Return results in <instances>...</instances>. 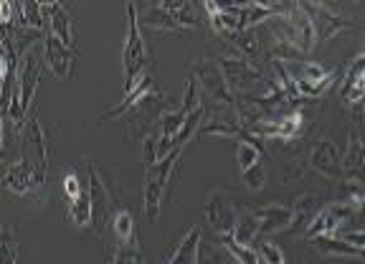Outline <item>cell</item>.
Returning a JSON list of instances; mask_svg holds the SVG:
<instances>
[{
  "label": "cell",
  "instance_id": "obj_1",
  "mask_svg": "<svg viewBox=\"0 0 365 264\" xmlns=\"http://www.w3.org/2000/svg\"><path fill=\"white\" fill-rule=\"evenodd\" d=\"M122 69H125V94L132 92L137 81L148 74V46L140 36V13L137 6H127V39L122 49Z\"/></svg>",
  "mask_w": 365,
  "mask_h": 264
},
{
  "label": "cell",
  "instance_id": "obj_2",
  "mask_svg": "<svg viewBox=\"0 0 365 264\" xmlns=\"http://www.w3.org/2000/svg\"><path fill=\"white\" fill-rule=\"evenodd\" d=\"M182 148H173L165 158H160L155 166H150L145 171V186H143V213L148 221H155L160 213V206H163V193H165L168 178H170L173 166L180 158Z\"/></svg>",
  "mask_w": 365,
  "mask_h": 264
},
{
  "label": "cell",
  "instance_id": "obj_3",
  "mask_svg": "<svg viewBox=\"0 0 365 264\" xmlns=\"http://www.w3.org/2000/svg\"><path fill=\"white\" fill-rule=\"evenodd\" d=\"M84 163H86V186H89V198H91V226L97 231H102L112 224L114 213H117L114 196L107 186V178L94 166V161L84 158Z\"/></svg>",
  "mask_w": 365,
  "mask_h": 264
},
{
  "label": "cell",
  "instance_id": "obj_4",
  "mask_svg": "<svg viewBox=\"0 0 365 264\" xmlns=\"http://www.w3.org/2000/svg\"><path fill=\"white\" fill-rule=\"evenodd\" d=\"M43 44H34L23 51L21 61H18L16 71V84H13V92L18 94L23 109L29 112L31 104H34L36 89H38V81L43 76Z\"/></svg>",
  "mask_w": 365,
  "mask_h": 264
},
{
  "label": "cell",
  "instance_id": "obj_5",
  "mask_svg": "<svg viewBox=\"0 0 365 264\" xmlns=\"http://www.w3.org/2000/svg\"><path fill=\"white\" fill-rule=\"evenodd\" d=\"M287 71H289V76L294 79V86H297V94L299 97H307V99H314L319 97L322 92H327L332 84L337 81V71L335 69H322L319 64H297V61H289L287 64Z\"/></svg>",
  "mask_w": 365,
  "mask_h": 264
},
{
  "label": "cell",
  "instance_id": "obj_6",
  "mask_svg": "<svg viewBox=\"0 0 365 264\" xmlns=\"http://www.w3.org/2000/svg\"><path fill=\"white\" fill-rule=\"evenodd\" d=\"M193 76L200 84V89H205V94L218 104H236V94L231 92V84L226 79L221 61L218 59H198L193 66Z\"/></svg>",
  "mask_w": 365,
  "mask_h": 264
},
{
  "label": "cell",
  "instance_id": "obj_7",
  "mask_svg": "<svg viewBox=\"0 0 365 264\" xmlns=\"http://www.w3.org/2000/svg\"><path fill=\"white\" fill-rule=\"evenodd\" d=\"M46 178L48 176H43L29 158L23 156H18V161L6 163V171H3V181H6L8 191L18 196H29V198L43 191Z\"/></svg>",
  "mask_w": 365,
  "mask_h": 264
},
{
  "label": "cell",
  "instance_id": "obj_8",
  "mask_svg": "<svg viewBox=\"0 0 365 264\" xmlns=\"http://www.w3.org/2000/svg\"><path fill=\"white\" fill-rule=\"evenodd\" d=\"M21 156L29 158L43 176H48V158H51V145L46 140V130L38 117L31 115L21 132Z\"/></svg>",
  "mask_w": 365,
  "mask_h": 264
},
{
  "label": "cell",
  "instance_id": "obj_9",
  "mask_svg": "<svg viewBox=\"0 0 365 264\" xmlns=\"http://www.w3.org/2000/svg\"><path fill=\"white\" fill-rule=\"evenodd\" d=\"M205 221H208V226H211L218 236L234 231L236 221H239V213H236L234 201L228 198L226 191L216 188L208 196V203H205Z\"/></svg>",
  "mask_w": 365,
  "mask_h": 264
},
{
  "label": "cell",
  "instance_id": "obj_10",
  "mask_svg": "<svg viewBox=\"0 0 365 264\" xmlns=\"http://www.w3.org/2000/svg\"><path fill=\"white\" fill-rule=\"evenodd\" d=\"M203 8H205V13H208L211 29L216 31L223 41L234 44L241 36V6H218L213 0H205Z\"/></svg>",
  "mask_w": 365,
  "mask_h": 264
},
{
  "label": "cell",
  "instance_id": "obj_11",
  "mask_svg": "<svg viewBox=\"0 0 365 264\" xmlns=\"http://www.w3.org/2000/svg\"><path fill=\"white\" fill-rule=\"evenodd\" d=\"M309 168L317 171L319 176H325L330 181H345V171H342V156L330 140H319L309 150Z\"/></svg>",
  "mask_w": 365,
  "mask_h": 264
},
{
  "label": "cell",
  "instance_id": "obj_12",
  "mask_svg": "<svg viewBox=\"0 0 365 264\" xmlns=\"http://www.w3.org/2000/svg\"><path fill=\"white\" fill-rule=\"evenodd\" d=\"M353 213H355L353 208H350L348 203H342V201H335V203H330V206H322V211L314 216V221L309 224V229L304 231V239L335 234V231L340 229L345 221H350V218H353Z\"/></svg>",
  "mask_w": 365,
  "mask_h": 264
},
{
  "label": "cell",
  "instance_id": "obj_13",
  "mask_svg": "<svg viewBox=\"0 0 365 264\" xmlns=\"http://www.w3.org/2000/svg\"><path fill=\"white\" fill-rule=\"evenodd\" d=\"M226 71V79L231 84V92L239 94L244 92L249 84H257V81L264 79V71L257 66L254 59H246V56H239V59H218Z\"/></svg>",
  "mask_w": 365,
  "mask_h": 264
},
{
  "label": "cell",
  "instance_id": "obj_14",
  "mask_svg": "<svg viewBox=\"0 0 365 264\" xmlns=\"http://www.w3.org/2000/svg\"><path fill=\"white\" fill-rule=\"evenodd\" d=\"M43 59L53 76H58V79H71L74 76V51L48 34L43 39Z\"/></svg>",
  "mask_w": 365,
  "mask_h": 264
},
{
  "label": "cell",
  "instance_id": "obj_15",
  "mask_svg": "<svg viewBox=\"0 0 365 264\" xmlns=\"http://www.w3.org/2000/svg\"><path fill=\"white\" fill-rule=\"evenodd\" d=\"M43 13L48 18V36L58 39L66 49L76 51V34H74V24H71V16L63 6L58 3H43Z\"/></svg>",
  "mask_w": 365,
  "mask_h": 264
},
{
  "label": "cell",
  "instance_id": "obj_16",
  "mask_svg": "<svg viewBox=\"0 0 365 264\" xmlns=\"http://www.w3.org/2000/svg\"><path fill=\"white\" fill-rule=\"evenodd\" d=\"M304 8H307L309 16H312L314 31H317V44H322V41H330V39H335V36H340V34H345V31H348L345 18H340L335 11H330V8L317 6V3H307Z\"/></svg>",
  "mask_w": 365,
  "mask_h": 264
},
{
  "label": "cell",
  "instance_id": "obj_17",
  "mask_svg": "<svg viewBox=\"0 0 365 264\" xmlns=\"http://www.w3.org/2000/svg\"><path fill=\"white\" fill-rule=\"evenodd\" d=\"M155 89H158V86H155V81H153V74L148 71L143 79L137 81L135 89L125 94V99H122L120 104H114V107H109L107 112H102V120H114V117H122L125 112H130V109L148 104V99L155 94Z\"/></svg>",
  "mask_w": 365,
  "mask_h": 264
},
{
  "label": "cell",
  "instance_id": "obj_18",
  "mask_svg": "<svg viewBox=\"0 0 365 264\" xmlns=\"http://www.w3.org/2000/svg\"><path fill=\"white\" fill-rule=\"evenodd\" d=\"M342 171H345L348 183L365 186V143L360 140L358 132H350L348 150L342 156Z\"/></svg>",
  "mask_w": 365,
  "mask_h": 264
},
{
  "label": "cell",
  "instance_id": "obj_19",
  "mask_svg": "<svg viewBox=\"0 0 365 264\" xmlns=\"http://www.w3.org/2000/svg\"><path fill=\"white\" fill-rule=\"evenodd\" d=\"M259 221V234L262 236H274L279 231H289L292 226V208L279 206V203H269L264 208L251 211Z\"/></svg>",
  "mask_w": 365,
  "mask_h": 264
},
{
  "label": "cell",
  "instance_id": "obj_20",
  "mask_svg": "<svg viewBox=\"0 0 365 264\" xmlns=\"http://www.w3.org/2000/svg\"><path fill=\"white\" fill-rule=\"evenodd\" d=\"M200 247H203V231H200V226H190L188 234L178 241L173 254L165 259V264H195Z\"/></svg>",
  "mask_w": 365,
  "mask_h": 264
},
{
  "label": "cell",
  "instance_id": "obj_21",
  "mask_svg": "<svg viewBox=\"0 0 365 264\" xmlns=\"http://www.w3.org/2000/svg\"><path fill=\"white\" fill-rule=\"evenodd\" d=\"M322 211V206H319V198L312 193L307 196H299L294 201V206H292V226L289 231L292 234H302L309 229V224L314 221V216Z\"/></svg>",
  "mask_w": 365,
  "mask_h": 264
},
{
  "label": "cell",
  "instance_id": "obj_22",
  "mask_svg": "<svg viewBox=\"0 0 365 264\" xmlns=\"http://www.w3.org/2000/svg\"><path fill=\"white\" fill-rule=\"evenodd\" d=\"M312 241V247L317 249L322 257H342V259H365V249L360 247H353V244H348L345 239H340V236L330 234V236H314Z\"/></svg>",
  "mask_w": 365,
  "mask_h": 264
},
{
  "label": "cell",
  "instance_id": "obj_23",
  "mask_svg": "<svg viewBox=\"0 0 365 264\" xmlns=\"http://www.w3.org/2000/svg\"><path fill=\"white\" fill-rule=\"evenodd\" d=\"M109 229H112L117 247L140 249V244H137V231H135V218H132V213L127 211V208H117Z\"/></svg>",
  "mask_w": 365,
  "mask_h": 264
},
{
  "label": "cell",
  "instance_id": "obj_24",
  "mask_svg": "<svg viewBox=\"0 0 365 264\" xmlns=\"http://www.w3.org/2000/svg\"><path fill=\"white\" fill-rule=\"evenodd\" d=\"M145 26H150V29H158V31H165V34H180V24H178L175 18L170 16V13L165 11V8L160 6V3H155L153 8H148V11L143 13V18H140Z\"/></svg>",
  "mask_w": 365,
  "mask_h": 264
},
{
  "label": "cell",
  "instance_id": "obj_25",
  "mask_svg": "<svg viewBox=\"0 0 365 264\" xmlns=\"http://www.w3.org/2000/svg\"><path fill=\"white\" fill-rule=\"evenodd\" d=\"M231 236H234L236 241H239L241 247H254L257 244V239L262 234H259V221L257 216L251 211L246 213H239V221H236L234 231H231Z\"/></svg>",
  "mask_w": 365,
  "mask_h": 264
},
{
  "label": "cell",
  "instance_id": "obj_26",
  "mask_svg": "<svg viewBox=\"0 0 365 264\" xmlns=\"http://www.w3.org/2000/svg\"><path fill=\"white\" fill-rule=\"evenodd\" d=\"M160 6L165 8L173 18H175L180 29H198V16H195V8L193 3H182V0H168V3H160Z\"/></svg>",
  "mask_w": 365,
  "mask_h": 264
},
{
  "label": "cell",
  "instance_id": "obj_27",
  "mask_svg": "<svg viewBox=\"0 0 365 264\" xmlns=\"http://www.w3.org/2000/svg\"><path fill=\"white\" fill-rule=\"evenodd\" d=\"M66 218L71 221V224L76 226H91V198H89V186H86V191L79 196V198H74V201H68V211H66Z\"/></svg>",
  "mask_w": 365,
  "mask_h": 264
},
{
  "label": "cell",
  "instance_id": "obj_28",
  "mask_svg": "<svg viewBox=\"0 0 365 264\" xmlns=\"http://www.w3.org/2000/svg\"><path fill=\"white\" fill-rule=\"evenodd\" d=\"M221 244L226 247V252L231 254V257H234L239 264H262V262H259L257 249H254V247H241L239 241H236L231 234H223L221 236Z\"/></svg>",
  "mask_w": 365,
  "mask_h": 264
},
{
  "label": "cell",
  "instance_id": "obj_29",
  "mask_svg": "<svg viewBox=\"0 0 365 264\" xmlns=\"http://www.w3.org/2000/svg\"><path fill=\"white\" fill-rule=\"evenodd\" d=\"M254 249H257L259 262L262 264H287V257L279 249V244H274L269 236H259L257 244H254Z\"/></svg>",
  "mask_w": 365,
  "mask_h": 264
},
{
  "label": "cell",
  "instance_id": "obj_30",
  "mask_svg": "<svg viewBox=\"0 0 365 264\" xmlns=\"http://www.w3.org/2000/svg\"><path fill=\"white\" fill-rule=\"evenodd\" d=\"M200 132H205V135H221V138H239V140L244 135L239 122H226V120L205 122V125H200Z\"/></svg>",
  "mask_w": 365,
  "mask_h": 264
},
{
  "label": "cell",
  "instance_id": "obj_31",
  "mask_svg": "<svg viewBox=\"0 0 365 264\" xmlns=\"http://www.w3.org/2000/svg\"><path fill=\"white\" fill-rule=\"evenodd\" d=\"M18 259V241L13 234V226H3V234H0V262L3 264H16Z\"/></svg>",
  "mask_w": 365,
  "mask_h": 264
},
{
  "label": "cell",
  "instance_id": "obj_32",
  "mask_svg": "<svg viewBox=\"0 0 365 264\" xmlns=\"http://www.w3.org/2000/svg\"><path fill=\"white\" fill-rule=\"evenodd\" d=\"M203 104H200V84L195 81V76H190L188 81H185V94H182V112L185 115H193L195 109H200Z\"/></svg>",
  "mask_w": 365,
  "mask_h": 264
},
{
  "label": "cell",
  "instance_id": "obj_33",
  "mask_svg": "<svg viewBox=\"0 0 365 264\" xmlns=\"http://www.w3.org/2000/svg\"><path fill=\"white\" fill-rule=\"evenodd\" d=\"M363 74H365V51H363V54H358V56H355L353 61H350L348 74H345V79H342V92H340L342 97H345V94H348L350 89H353L355 81H358Z\"/></svg>",
  "mask_w": 365,
  "mask_h": 264
},
{
  "label": "cell",
  "instance_id": "obj_34",
  "mask_svg": "<svg viewBox=\"0 0 365 264\" xmlns=\"http://www.w3.org/2000/svg\"><path fill=\"white\" fill-rule=\"evenodd\" d=\"M109 264H145L140 249H127V247H117L109 254Z\"/></svg>",
  "mask_w": 365,
  "mask_h": 264
},
{
  "label": "cell",
  "instance_id": "obj_35",
  "mask_svg": "<svg viewBox=\"0 0 365 264\" xmlns=\"http://www.w3.org/2000/svg\"><path fill=\"white\" fill-rule=\"evenodd\" d=\"M241 178H244V183L249 186L251 191H262L264 186H267V168L259 163V166L249 168V171L241 173Z\"/></svg>",
  "mask_w": 365,
  "mask_h": 264
},
{
  "label": "cell",
  "instance_id": "obj_36",
  "mask_svg": "<svg viewBox=\"0 0 365 264\" xmlns=\"http://www.w3.org/2000/svg\"><path fill=\"white\" fill-rule=\"evenodd\" d=\"M160 161V145H158V132L145 135L143 138V163L145 166H155Z\"/></svg>",
  "mask_w": 365,
  "mask_h": 264
},
{
  "label": "cell",
  "instance_id": "obj_37",
  "mask_svg": "<svg viewBox=\"0 0 365 264\" xmlns=\"http://www.w3.org/2000/svg\"><path fill=\"white\" fill-rule=\"evenodd\" d=\"M84 191H86V186L81 183L79 176H76L74 171L63 176V193H66L68 201H74V198H79V196L84 193Z\"/></svg>",
  "mask_w": 365,
  "mask_h": 264
},
{
  "label": "cell",
  "instance_id": "obj_38",
  "mask_svg": "<svg viewBox=\"0 0 365 264\" xmlns=\"http://www.w3.org/2000/svg\"><path fill=\"white\" fill-rule=\"evenodd\" d=\"M226 254H223L218 247H213V244H203V247H200V254H198V262L195 264H226Z\"/></svg>",
  "mask_w": 365,
  "mask_h": 264
},
{
  "label": "cell",
  "instance_id": "obj_39",
  "mask_svg": "<svg viewBox=\"0 0 365 264\" xmlns=\"http://www.w3.org/2000/svg\"><path fill=\"white\" fill-rule=\"evenodd\" d=\"M340 239H345L353 247L365 249V231H345V234H340Z\"/></svg>",
  "mask_w": 365,
  "mask_h": 264
}]
</instances>
